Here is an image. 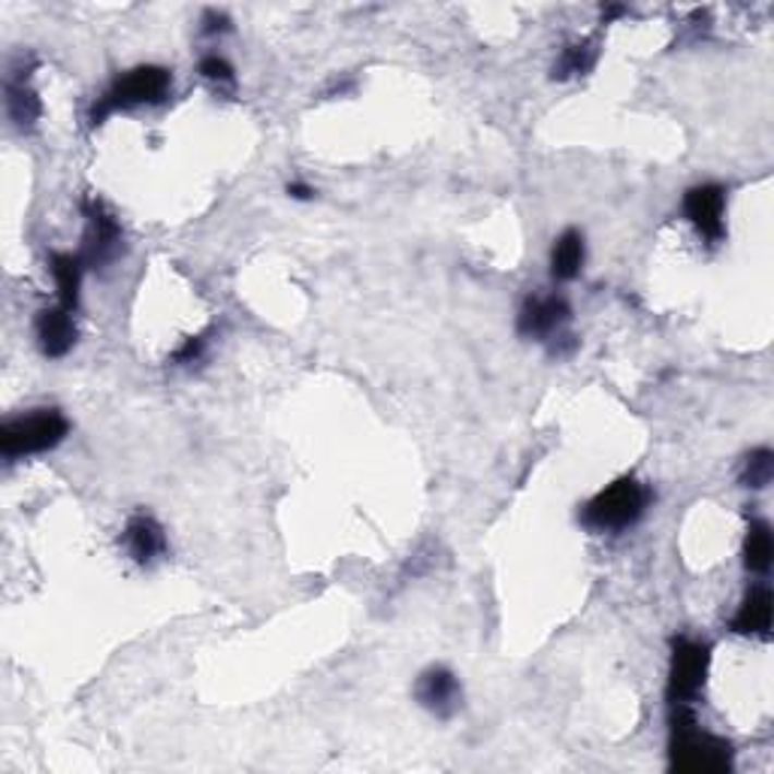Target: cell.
Instances as JSON below:
<instances>
[{
  "label": "cell",
  "instance_id": "6da1fadb",
  "mask_svg": "<svg viewBox=\"0 0 774 774\" xmlns=\"http://www.w3.org/2000/svg\"><path fill=\"white\" fill-rule=\"evenodd\" d=\"M672 726V765L690 774H721L733 765V748L717 735L702 733L687 705L675 708Z\"/></svg>",
  "mask_w": 774,
  "mask_h": 774
},
{
  "label": "cell",
  "instance_id": "8fae6325",
  "mask_svg": "<svg viewBox=\"0 0 774 774\" xmlns=\"http://www.w3.org/2000/svg\"><path fill=\"white\" fill-rule=\"evenodd\" d=\"M738 636H769L772 629V593L769 588H753L741 602L738 615L733 620Z\"/></svg>",
  "mask_w": 774,
  "mask_h": 774
},
{
  "label": "cell",
  "instance_id": "277c9868",
  "mask_svg": "<svg viewBox=\"0 0 774 774\" xmlns=\"http://www.w3.org/2000/svg\"><path fill=\"white\" fill-rule=\"evenodd\" d=\"M170 85H173V80H170V73L164 68L131 70V73H124V76L100 97V104H97L92 112V121L94 124H100V121L107 119L109 112H116V109L160 104V100L170 94Z\"/></svg>",
  "mask_w": 774,
  "mask_h": 774
},
{
  "label": "cell",
  "instance_id": "ffe728a7",
  "mask_svg": "<svg viewBox=\"0 0 774 774\" xmlns=\"http://www.w3.org/2000/svg\"><path fill=\"white\" fill-rule=\"evenodd\" d=\"M203 351V339H188L185 346L179 348V354H176V361H197Z\"/></svg>",
  "mask_w": 774,
  "mask_h": 774
},
{
  "label": "cell",
  "instance_id": "9a60e30c",
  "mask_svg": "<svg viewBox=\"0 0 774 774\" xmlns=\"http://www.w3.org/2000/svg\"><path fill=\"white\" fill-rule=\"evenodd\" d=\"M772 557H774V545H772V530L769 523H750L748 539H745V563H748L750 572L765 575L772 569Z\"/></svg>",
  "mask_w": 774,
  "mask_h": 774
},
{
  "label": "cell",
  "instance_id": "d6986e66",
  "mask_svg": "<svg viewBox=\"0 0 774 774\" xmlns=\"http://www.w3.org/2000/svg\"><path fill=\"white\" fill-rule=\"evenodd\" d=\"M201 73L213 82H233V68L218 55H206L201 61Z\"/></svg>",
  "mask_w": 774,
  "mask_h": 774
},
{
  "label": "cell",
  "instance_id": "ba28073f",
  "mask_svg": "<svg viewBox=\"0 0 774 774\" xmlns=\"http://www.w3.org/2000/svg\"><path fill=\"white\" fill-rule=\"evenodd\" d=\"M418 699L433 714L451 717L460 708V684L448 668H430L418 681Z\"/></svg>",
  "mask_w": 774,
  "mask_h": 774
},
{
  "label": "cell",
  "instance_id": "9c48e42d",
  "mask_svg": "<svg viewBox=\"0 0 774 774\" xmlns=\"http://www.w3.org/2000/svg\"><path fill=\"white\" fill-rule=\"evenodd\" d=\"M569 315H572V309L563 297H535L521 309L518 330L527 336H547L560 330L563 324L569 321Z\"/></svg>",
  "mask_w": 774,
  "mask_h": 774
},
{
  "label": "cell",
  "instance_id": "3957f363",
  "mask_svg": "<svg viewBox=\"0 0 774 774\" xmlns=\"http://www.w3.org/2000/svg\"><path fill=\"white\" fill-rule=\"evenodd\" d=\"M648 491L636 479H620L584 506V523L593 530H624L644 515Z\"/></svg>",
  "mask_w": 774,
  "mask_h": 774
},
{
  "label": "cell",
  "instance_id": "ac0fdd59",
  "mask_svg": "<svg viewBox=\"0 0 774 774\" xmlns=\"http://www.w3.org/2000/svg\"><path fill=\"white\" fill-rule=\"evenodd\" d=\"M593 61H596V52H593V46H572V49H566V55H563V61L557 64V70H554V76H560V80H569V76H581V73H588L590 68H593Z\"/></svg>",
  "mask_w": 774,
  "mask_h": 774
},
{
  "label": "cell",
  "instance_id": "7c38bea8",
  "mask_svg": "<svg viewBox=\"0 0 774 774\" xmlns=\"http://www.w3.org/2000/svg\"><path fill=\"white\" fill-rule=\"evenodd\" d=\"M124 547H128V554H131L136 563L146 566V563L155 560L160 551H164V530H160L155 518L136 515L134 521L128 523V530H124Z\"/></svg>",
  "mask_w": 774,
  "mask_h": 774
},
{
  "label": "cell",
  "instance_id": "5b68a950",
  "mask_svg": "<svg viewBox=\"0 0 774 774\" xmlns=\"http://www.w3.org/2000/svg\"><path fill=\"white\" fill-rule=\"evenodd\" d=\"M708 648L699 641L678 639L672 654V675H668V696L675 705H687L705 684Z\"/></svg>",
  "mask_w": 774,
  "mask_h": 774
},
{
  "label": "cell",
  "instance_id": "44dd1931",
  "mask_svg": "<svg viewBox=\"0 0 774 774\" xmlns=\"http://www.w3.org/2000/svg\"><path fill=\"white\" fill-rule=\"evenodd\" d=\"M203 22H206V27H203L206 34H215V31H228V25H230L228 19H225L221 13H206V19H203Z\"/></svg>",
  "mask_w": 774,
  "mask_h": 774
},
{
  "label": "cell",
  "instance_id": "e0dca14e",
  "mask_svg": "<svg viewBox=\"0 0 774 774\" xmlns=\"http://www.w3.org/2000/svg\"><path fill=\"white\" fill-rule=\"evenodd\" d=\"M772 475H774L772 451H769V448L753 451V455L748 457V463H745V484L753 487V491H760V487H765V484H772Z\"/></svg>",
  "mask_w": 774,
  "mask_h": 774
},
{
  "label": "cell",
  "instance_id": "2e32d148",
  "mask_svg": "<svg viewBox=\"0 0 774 774\" xmlns=\"http://www.w3.org/2000/svg\"><path fill=\"white\" fill-rule=\"evenodd\" d=\"M10 97H7V107H10V116H13L15 124L22 128H31L34 121L40 119V100L37 94L27 92L25 85H10Z\"/></svg>",
  "mask_w": 774,
  "mask_h": 774
},
{
  "label": "cell",
  "instance_id": "52a82bcc",
  "mask_svg": "<svg viewBox=\"0 0 774 774\" xmlns=\"http://www.w3.org/2000/svg\"><path fill=\"white\" fill-rule=\"evenodd\" d=\"M85 215H88V242H85L82 261H85V264H107L121 245L119 225H116V218L104 209V203L97 201L85 203Z\"/></svg>",
  "mask_w": 774,
  "mask_h": 774
},
{
  "label": "cell",
  "instance_id": "5bb4252c",
  "mask_svg": "<svg viewBox=\"0 0 774 774\" xmlns=\"http://www.w3.org/2000/svg\"><path fill=\"white\" fill-rule=\"evenodd\" d=\"M584 267V237L578 230H566L560 240L554 242L551 252V273L554 279L569 281Z\"/></svg>",
  "mask_w": 774,
  "mask_h": 774
},
{
  "label": "cell",
  "instance_id": "7a4b0ae2",
  "mask_svg": "<svg viewBox=\"0 0 774 774\" xmlns=\"http://www.w3.org/2000/svg\"><path fill=\"white\" fill-rule=\"evenodd\" d=\"M68 418L55 409H40V412L25 414L7 421L0 430V451L7 457H27L52 451L55 445H61L68 436Z\"/></svg>",
  "mask_w": 774,
  "mask_h": 774
},
{
  "label": "cell",
  "instance_id": "8992f818",
  "mask_svg": "<svg viewBox=\"0 0 774 774\" xmlns=\"http://www.w3.org/2000/svg\"><path fill=\"white\" fill-rule=\"evenodd\" d=\"M684 213L693 221L705 240L717 242L723 237V213H726V191L721 185H696L684 197Z\"/></svg>",
  "mask_w": 774,
  "mask_h": 774
},
{
  "label": "cell",
  "instance_id": "4fadbf2b",
  "mask_svg": "<svg viewBox=\"0 0 774 774\" xmlns=\"http://www.w3.org/2000/svg\"><path fill=\"white\" fill-rule=\"evenodd\" d=\"M82 269H85L82 254H55L52 257V276H55V288H58V300H61V309H70V312H73L76 303H80Z\"/></svg>",
  "mask_w": 774,
  "mask_h": 774
},
{
  "label": "cell",
  "instance_id": "7402d4cb",
  "mask_svg": "<svg viewBox=\"0 0 774 774\" xmlns=\"http://www.w3.org/2000/svg\"><path fill=\"white\" fill-rule=\"evenodd\" d=\"M288 194H291L294 201H309V197H312L315 191H312L309 185H300V182H294V185H288Z\"/></svg>",
  "mask_w": 774,
  "mask_h": 774
},
{
  "label": "cell",
  "instance_id": "30bf717a",
  "mask_svg": "<svg viewBox=\"0 0 774 774\" xmlns=\"http://www.w3.org/2000/svg\"><path fill=\"white\" fill-rule=\"evenodd\" d=\"M37 339L46 358H64L76 342V324L70 309H46L37 318Z\"/></svg>",
  "mask_w": 774,
  "mask_h": 774
}]
</instances>
